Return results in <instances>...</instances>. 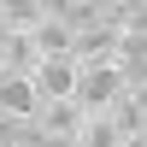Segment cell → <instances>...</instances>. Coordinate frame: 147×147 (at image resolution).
Returning a JSON list of instances; mask_svg holds the SVG:
<instances>
[{
	"mask_svg": "<svg viewBox=\"0 0 147 147\" xmlns=\"http://www.w3.org/2000/svg\"><path fill=\"white\" fill-rule=\"evenodd\" d=\"M124 94H129V88L118 82L112 65H94V71H77V94H71V106H77L82 118H106Z\"/></svg>",
	"mask_w": 147,
	"mask_h": 147,
	"instance_id": "cell-1",
	"label": "cell"
},
{
	"mask_svg": "<svg viewBox=\"0 0 147 147\" xmlns=\"http://www.w3.org/2000/svg\"><path fill=\"white\" fill-rule=\"evenodd\" d=\"M106 118H112V129L124 141H147V94H124Z\"/></svg>",
	"mask_w": 147,
	"mask_h": 147,
	"instance_id": "cell-5",
	"label": "cell"
},
{
	"mask_svg": "<svg viewBox=\"0 0 147 147\" xmlns=\"http://www.w3.org/2000/svg\"><path fill=\"white\" fill-rule=\"evenodd\" d=\"M30 41H35V59H71V30L53 18V0H47V18L30 30Z\"/></svg>",
	"mask_w": 147,
	"mask_h": 147,
	"instance_id": "cell-4",
	"label": "cell"
},
{
	"mask_svg": "<svg viewBox=\"0 0 147 147\" xmlns=\"http://www.w3.org/2000/svg\"><path fill=\"white\" fill-rule=\"evenodd\" d=\"M77 147H124V136L112 129V118H88L77 129Z\"/></svg>",
	"mask_w": 147,
	"mask_h": 147,
	"instance_id": "cell-8",
	"label": "cell"
},
{
	"mask_svg": "<svg viewBox=\"0 0 147 147\" xmlns=\"http://www.w3.org/2000/svg\"><path fill=\"white\" fill-rule=\"evenodd\" d=\"M82 124H88V118H82L71 100H47L41 112H35V129H41V136H77Z\"/></svg>",
	"mask_w": 147,
	"mask_h": 147,
	"instance_id": "cell-6",
	"label": "cell"
},
{
	"mask_svg": "<svg viewBox=\"0 0 147 147\" xmlns=\"http://www.w3.org/2000/svg\"><path fill=\"white\" fill-rule=\"evenodd\" d=\"M53 18L65 24L71 35H82V30L100 24V0H53Z\"/></svg>",
	"mask_w": 147,
	"mask_h": 147,
	"instance_id": "cell-7",
	"label": "cell"
},
{
	"mask_svg": "<svg viewBox=\"0 0 147 147\" xmlns=\"http://www.w3.org/2000/svg\"><path fill=\"white\" fill-rule=\"evenodd\" d=\"M124 147H147V141H124Z\"/></svg>",
	"mask_w": 147,
	"mask_h": 147,
	"instance_id": "cell-9",
	"label": "cell"
},
{
	"mask_svg": "<svg viewBox=\"0 0 147 147\" xmlns=\"http://www.w3.org/2000/svg\"><path fill=\"white\" fill-rule=\"evenodd\" d=\"M41 112V94H35L30 77H0V118L6 124H35Z\"/></svg>",
	"mask_w": 147,
	"mask_h": 147,
	"instance_id": "cell-2",
	"label": "cell"
},
{
	"mask_svg": "<svg viewBox=\"0 0 147 147\" xmlns=\"http://www.w3.org/2000/svg\"><path fill=\"white\" fill-rule=\"evenodd\" d=\"M30 82H35V94H41V106L47 100H71V94H77V65H71V59H41V65L30 71Z\"/></svg>",
	"mask_w": 147,
	"mask_h": 147,
	"instance_id": "cell-3",
	"label": "cell"
}]
</instances>
